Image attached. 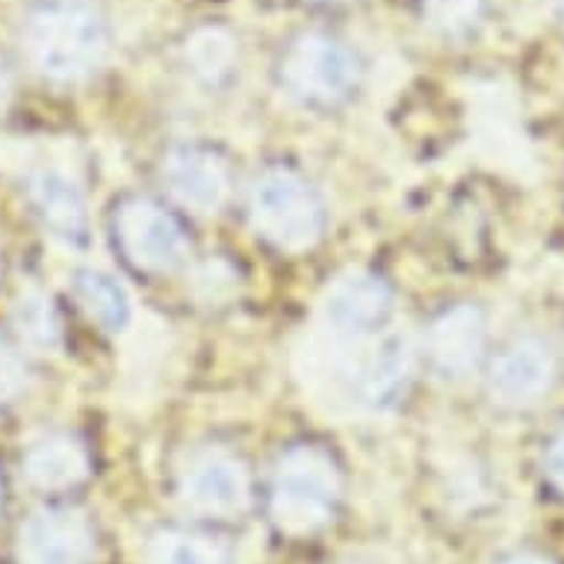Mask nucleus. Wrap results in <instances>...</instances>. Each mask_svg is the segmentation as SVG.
I'll use <instances>...</instances> for the list:
<instances>
[{
  "mask_svg": "<svg viewBox=\"0 0 564 564\" xmlns=\"http://www.w3.org/2000/svg\"><path fill=\"white\" fill-rule=\"evenodd\" d=\"M21 42L39 75L56 84H75L101 65L107 54V24L86 3L56 0L30 12Z\"/></svg>",
  "mask_w": 564,
  "mask_h": 564,
  "instance_id": "obj_1",
  "label": "nucleus"
},
{
  "mask_svg": "<svg viewBox=\"0 0 564 564\" xmlns=\"http://www.w3.org/2000/svg\"><path fill=\"white\" fill-rule=\"evenodd\" d=\"M340 497V476L325 453L314 446L290 449L278 464L272 485V518L288 535H307L323 529Z\"/></svg>",
  "mask_w": 564,
  "mask_h": 564,
  "instance_id": "obj_2",
  "label": "nucleus"
},
{
  "mask_svg": "<svg viewBox=\"0 0 564 564\" xmlns=\"http://www.w3.org/2000/svg\"><path fill=\"white\" fill-rule=\"evenodd\" d=\"M254 231L284 251L311 249L325 228V214L314 186L290 169H269L249 195Z\"/></svg>",
  "mask_w": 564,
  "mask_h": 564,
  "instance_id": "obj_3",
  "label": "nucleus"
},
{
  "mask_svg": "<svg viewBox=\"0 0 564 564\" xmlns=\"http://www.w3.org/2000/svg\"><path fill=\"white\" fill-rule=\"evenodd\" d=\"M361 63L349 47L323 33H305L281 59V84L311 104H337L355 93Z\"/></svg>",
  "mask_w": 564,
  "mask_h": 564,
  "instance_id": "obj_4",
  "label": "nucleus"
},
{
  "mask_svg": "<svg viewBox=\"0 0 564 564\" xmlns=\"http://www.w3.org/2000/svg\"><path fill=\"white\" fill-rule=\"evenodd\" d=\"M116 231H119L121 249L130 263L149 269V272L175 269L189 249L184 228L175 216L145 198L121 204L119 216H116Z\"/></svg>",
  "mask_w": 564,
  "mask_h": 564,
  "instance_id": "obj_5",
  "label": "nucleus"
},
{
  "mask_svg": "<svg viewBox=\"0 0 564 564\" xmlns=\"http://www.w3.org/2000/svg\"><path fill=\"white\" fill-rule=\"evenodd\" d=\"M93 553V527L75 509H42L19 529V564H86Z\"/></svg>",
  "mask_w": 564,
  "mask_h": 564,
  "instance_id": "obj_6",
  "label": "nucleus"
},
{
  "mask_svg": "<svg viewBox=\"0 0 564 564\" xmlns=\"http://www.w3.org/2000/svg\"><path fill=\"white\" fill-rule=\"evenodd\" d=\"M184 502L207 518H237L249 509V473L234 455L204 453L186 467L181 479Z\"/></svg>",
  "mask_w": 564,
  "mask_h": 564,
  "instance_id": "obj_7",
  "label": "nucleus"
},
{
  "mask_svg": "<svg viewBox=\"0 0 564 564\" xmlns=\"http://www.w3.org/2000/svg\"><path fill=\"white\" fill-rule=\"evenodd\" d=\"M390 290L379 275L346 272L334 281L323 299L325 323L340 334H367L390 314Z\"/></svg>",
  "mask_w": 564,
  "mask_h": 564,
  "instance_id": "obj_8",
  "label": "nucleus"
},
{
  "mask_svg": "<svg viewBox=\"0 0 564 564\" xmlns=\"http://www.w3.org/2000/svg\"><path fill=\"white\" fill-rule=\"evenodd\" d=\"M555 376L553 351L541 340H518L502 351L490 370V393L500 405L520 408L544 397Z\"/></svg>",
  "mask_w": 564,
  "mask_h": 564,
  "instance_id": "obj_9",
  "label": "nucleus"
},
{
  "mask_svg": "<svg viewBox=\"0 0 564 564\" xmlns=\"http://www.w3.org/2000/svg\"><path fill=\"white\" fill-rule=\"evenodd\" d=\"M163 175L177 202L193 207L198 214H214L228 198L231 181H228V169L214 151L204 149H175L169 151L166 163H163Z\"/></svg>",
  "mask_w": 564,
  "mask_h": 564,
  "instance_id": "obj_10",
  "label": "nucleus"
},
{
  "mask_svg": "<svg viewBox=\"0 0 564 564\" xmlns=\"http://www.w3.org/2000/svg\"><path fill=\"white\" fill-rule=\"evenodd\" d=\"M28 202L47 231L63 242H84L86 202L80 186L56 169H42L28 177Z\"/></svg>",
  "mask_w": 564,
  "mask_h": 564,
  "instance_id": "obj_11",
  "label": "nucleus"
},
{
  "mask_svg": "<svg viewBox=\"0 0 564 564\" xmlns=\"http://www.w3.org/2000/svg\"><path fill=\"white\" fill-rule=\"evenodd\" d=\"M485 349V323L473 305H458L446 311L429 332V355L437 372L458 379L470 372Z\"/></svg>",
  "mask_w": 564,
  "mask_h": 564,
  "instance_id": "obj_12",
  "label": "nucleus"
},
{
  "mask_svg": "<svg viewBox=\"0 0 564 564\" xmlns=\"http://www.w3.org/2000/svg\"><path fill=\"white\" fill-rule=\"evenodd\" d=\"M21 473L33 488L56 494L75 488L89 476V455L75 437L47 435L30 446Z\"/></svg>",
  "mask_w": 564,
  "mask_h": 564,
  "instance_id": "obj_13",
  "label": "nucleus"
},
{
  "mask_svg": "<svg viewBox=\"0 0 564 564\" xmlns=\"http://www.w3.org/2000/svg\"><path fill=\"white\" fill-rule=\"evenodd\" d=\"M414 370V349L408 334L393 332L376 346L370 364L361 376L364 402L376 411L397 405L399 397L405 393L408 381Z\"/></svg>",
  "mask_w": 564,
  "mask_h": 564,
  "instance_id": "obj_14",
  "label": "nucleus"
},
{
  "mask_svg": "<svg viewBox=\"0 0 564 564\" xmlns=\"http://www.w3.org/2000/svg\"><path fill=\"white\" fill-rule=\"evenodd\" d=\"M72 284H75L77 302L104 332L121 334L133 323V305H130L128 290L112 275L98 272V269H77Z\"/></svg>",
  "mask_w": 564,
  "mask_h": 564,
  "instance_id": "obj_15",
  "label": "nucleus"
},
{
  "mask_svg": "<svg viewBox=\"0 0 564 564\" xmlns=\"http://www.w3.org/2000/svg\"><path fill=\"white\" fill-rule=\"evenodd\" d=\"M15 332L30 349L56 351L63 343V323L56 314L54 302L42 293H24L12 311Z\"/></svg>",
  "mask_w": 564,
  "mask_h": 564,
  "instance_id": "obj_16",
  "label": "nucleus"
},
{
  "mask_svg": "<svg viewBox=\"0 0 564 564\" xmlns=\"http://www.w3.org/2000/svg\"><path fill=\"white\" fill-rule=\"evenodd\" d=\"M149 564H231V555L216 538L163 532L149 544Z\"/></svg>",
  "mask_w": 564,
  "mask_h": 564,
  "instance_id": "obj_17",
  "label": "nucleus"
},
{
  "mask_svg": "<svg viewBox=\"0 0 564 564\" xmlns=\"http://www.w3.org/2000/svg\"><path fill=\"white\" fill-rule=\"evenodd\" d=\"M234 56V39L223 28H202L186 39V63L207 84H219L231 72Z\"/></svg>",
  "mask_w": 564,
  "mask_h": 564,
  "instance_id": "obj_18",
  "label": "nucleus"
},
{
  "mask_svg": "<svg viewBox=\"0 0 564 564\" xmlns=\"http://www.w3.org/2000/svg\"><path fill=\"white\" fill-rule=\"evenodd\" d=\"M488 0H423V15L429 28L444 36H464L481 24Z\"/></svg>",
  "mask_w": 564,
  "mask_h": 564,
  "instance_id": "obj_19",
  "label": "nucleus"
},
{
  "mask_svg": "<svg viewBox=\"0 0 564 564\" xmlns=\"http://www.w3.org/2000/svg\"><path fill=\"white\" fill-rule=\"evenodd\" d=\"M24 379H28L24 364L12 351L10 343L0 337V405H7V402L19 397L21 388H24Z\"/></svg>",
  "mask_w": 564,
  "mask_h": 564,
  "instance_id": "obj_20",
  "label": "nucleus"
},
{
  "mask_svg": "<svg viewBox=\"0 0 564 564\" xmlns=\"http://www.w3.org/2000/svg\"><path fill=\"white\" fill-rule=\"evenodd\" d=\"M546 476L553 479L555 488L564 490V426L546 446Z\"/></svg>",
  "mask_w": 564,
  "mask_h": 564,
  "instance_id": "obj_21",
  "label": "nucleus"
},
{
  "mask_svg": "<svg viewBox=\"0 0 564 564\" xmlns=\"http://www.w3.org/2000/svg\"><path fill=\"white\" fill-rule=\"evenodd\" d=\"M500 564H553L550 558H544V555H535V553H514L509 555V558H502Z\"/></svg>",
  "mask_w": 564,
  "mask_h": 564,
  "instance_id": "obj_22",
  "label": "nucleus"
},
{
  "mask_svg": "<svg viewBox=\"0 0 564 564\" xmlns=\"http://www.w3.org/2000/svg\"><path fill=\"white\" fill-rule=\"evenodd\" d=\"M7 98H10V75H7V65L0 63V110L7 107Z\"/></svg>",
  "mask_w": 564,
  "mask_h": 564,
  "instance_id": "obj_23",
  "label": "nucleus"
}]
</instances>
